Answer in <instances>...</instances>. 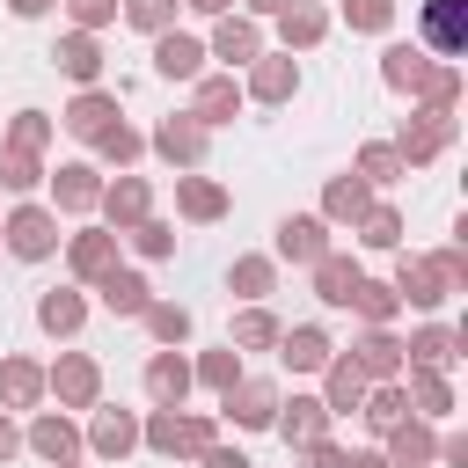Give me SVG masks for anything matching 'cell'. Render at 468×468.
<instances>
[{
	"label": "cell",
	"instance_id": "obj_1",
	"mask_svg": "<svg viewBox=\"0 0 468 468\" xmlns=\"http://www.w3.org/2000/svg\"><path fill=\"white\" fill-rule=\"evenodd\" d=\"M395 300L402 307H417V314H439L453 292H468V249L461 241H446V249H431V256H410V249H395Z\"/></svg>",
	"mask_w": 468,
	"mask_h": 468
},
{
	"label": "cell",
	"instance_id": "obj_2",
	"mask_svg": "<svg viewBox=\"0 0 468 468\" xmlns=\"http://www.w3.org/2000/svg\"><path fill=\"white\" fill-rule=\"evenodd\" d=\"M380 80L395 95H410L417 110H461V66H446V58H431L417 44H388L380 51Z\"/></svg>",
	"mask_w": 468,
	"mask_h": 468
},
{
	"label": "cell",
	"instance_id": "obj_3",
	"mask_svg": "<svg viewBox=\"0 0 468 468\" xmlns=\"http://www.w3.org/2000/svg\"><path fill=\"white\" fill-rule=\"evenodd\" d=\"M139 446L161 461H205L219 446V417L212 410H146L139 417Z\"/></svg>",
	"mask_w": 468,
	"mask_h": 468
},
{
	"label": "cell",
	"instance_id": "obj_4",
	"mask_svg": "<svg viewBox=\"0 0 468 468\" xmlns=\"http://www.w3.org/2000/svg\"><path fill=\"white\" fill-rule=\"evenodd\" d=\"M58 241H66V234H58V212H51V205H37V197H22V205L0 219V249H7V256H22V263H51V256H58Z\"/></svg>",
	"mask_w": 468,
	"mask_h": 468
},
{
	"label": "cell",
	"instance_id": "obj_5",
	"mask_svg": "<svg viewBox=\"0 0 468 468\" xmlns=\"http://www.w3.org/2000/svg\"><path fill=\"white\" fill-rule=\"evenodd\" d=\"M44 395L73 417V410H95L102 402V358L95 351H58L51 366H44Z\"/></svg>",
	"mask_w": 468,
	"mask_h": 468
},
{
	"label": "cell",
	"instance_id": "obj_6",
	"mask_svg": "<svg viewBox=\"0 0 468 468\" xmlns=\"http://www.w3.org/2000/svg\"><path fill=\"white\" fill-rule=\"evenodd\" d=\"M453 132H461V124H453V110H410V117L395 124V139H388V146L402 154V168H431V161L453 146Z\"/></svg>",
	"mask_w": 468,
	"mask_h": 468
},
{
	"label": "cell",
	"instance_id": "obj_7",
	"mask_svg": "<svg viewBox=\"0 0 468 468\" xmlns=\"http://www.w3.org/2000/svg\"><path fill=\"white\" fill-rule=\"evenodd\" d=\"M417 51L461 66V51H468V0H424L417 7Z\"/></svg>",
	"mask_w": 468,
	"mask_h": 468
},
{
	"label": "cell",
	"instance_id": "obj_8",
	"mask_svg": "<svg viewBox=\"0 0 468 468\" xmlns=\"http://www.w3.org/2000/svg\"><path fill=\"white\" fill-rule=\"evenodd\" d=\"M205 146H212V132H205V124H190L183 110H176V117H161V124L146 132V154H161L176 176H197V168H205Z\"/></svg>",
	"mask_w": 468,
	"mask_h": 468
},
{
	"label": "cell",
	"instance_id": "obj_9",
	"mask_svg": "<svg viewBox=\"0 0 468 468\" xmlns=\"http://www.w3.org/2000/svg\"><path fill=\"white\" fill-rule=\"evenodd\" d=\"M44 183H51V212H66V219H88L102 205V168L95 161H58V168H44Z\"/></svg>",
	"mask_w": 468,
	"mask_h": 468
},
{
	"label": "cell",
	"instance_id": "obj_10",
	"mask_svg": "<svg viewBox=\"0 0 468 468\" xmlns=\"http://www.w3.org/2000/svg\"><path fill=\"white\" fill-rule=\"evenodd\" d=\"M117 241H124V234H110V227H73V234L58 241V249H66V271H73V285H80V292H88L95 278H110V271H117Z\"/></svg>",
	"mask_w": 468,
	"mask_h": 468
},
{
	"label": "cell",
	"instance_id": "obj_11",
	"mask_svg": "<svg viewBox=\"0 0 468 468\" xmlns=\"http://www.w3.org/2000/svg\"><path fill=\"white\" fill-rule=\"evenodd\" d=\"M80 446H88L95 461H124V453H139V417L117 410V402H95L88 424H80Z\"/></svg>",
	"mask_w": 468,
	"mask_h": 468
},
{
	"label": "cell",
	"instance_id": "obj_12",
	"mask_svg": "<svg viewBox=\"0 0 468 468\" xmlns=\"http://www.w3.org/2000/svg\"><path fill=\"white\" fill-rule=\"evenodd\" d=\"M22 453H37V461H51V468H66V461H80L88 446H80V424H73L66 410H29V431H22Z\"/></svg>",
	"mask_w": 468,
	"mask_h": 468
},
{
	"label": "cell",
	"instance_id": "obj_13",
	"mask_svg": "<svg viewBox=\"0 0 468 468\" xmlns=\"http://www.w3.org/2000/svg\"><path fill=\"white\" fill-rule=\"evenodd\" d=\"M292 95H300V58L292 51H263L241 80V102H263V110H285Z\"/></svg>",
	"mask_w": 468,
	"mask_h": 468
},
{
	"label": "cell",
	"instance_id": "obj_14",
	"mask_svg": "<svg viewBox=\"0 0 468 468\" xmlns=\"http://www.w3.org/2000/svg\"><path fill=\"white\" fill-rule=\"evenodd\" d=\"M336 241H329V227H322V212H285L278 219V241H271V263H322Z\"/></svg>",
	"mask_w": 468,
	"mask_h": 468
},
{
	"label": "cell",
	"instance_id": "obj_15",
	"mask_svg": "<svg viewBox=\"0 0 468 468\" xmlns=\"http://www.w3.org/2000/svg\"><path fill=\"white\" fill-rule=\"evenodd\" d=\"M190 124H205V132H219V124H234L241 117V80L234 73H197L190 80V110H183Z\"/></svg>",
	"mask_w": 468,
	"mask_h": 468
},
{
	"label": "cell",
	"instance_id": "obj_16",
	"mask_svg": "<svg viewBox=\"0 0 468 468\" xmlns=\"http://www.w3.org/2000/svg\"><path fill=\"white\" fill-rule=\"evenodd\" d=\"M278 380H256V373H241L227 395H219V417H234L241 431H271V417H278Z\"/></svg>",
	"mask_w": 468,
	"mask_h": 468
},
{
	"label": "cell",
	"instance_id": "obj_17",
	"mask_svg": "<svg viewBox=\"0 0 468 468\" xmlns=\"http://www.w3.org/2000/svg\"><path fill=\"white\" fill-rule=\"evenodd\" d=\"M205 58H227V73H234V66L249 73V66L263 58V22H249V15H219L212 37H205Z\"/></svg>",
	"mask_w": 468,
	"mask_h": 468
},
{
	"label": "cell",
	"instance_id": "obj_18",
	"mask_svg": "<svg viewBox=\"0 0 468 468\" xmlns=\"http://www.w3.org/2000/svg\"><path fill=\"white\" fill-rule=\"evenodd\" d=\"M95 212H102L110 234H132V227L154 212V183H146V176H117V183H102V205H95Z\"/></svg>",
	"mask_w": 468,
	"mask_h": 468
},
{
	"label": "cell",
	"instance_id": "obj_19",
	"mask_svg": "<svg viewBox=\"0 0 468 468\" xmlns=\"http://www.w3.org/2000/svg\"><path fill=\"white\" fill-rule=\"evenodd\" d=\"M461 344H468V329H446V322H417V329L402 336V373H410V366H431V373H446V366L461 358Z\"/></svg>",
	"mask_w": 468,
	"mask_h": 468
},
{
	"label": "cell",
	"instance_id": "obj_20",
	"mask_svg": "<svg viewBox=\"0 0 468 468\" xmlns=\"http://www.w3.org/2000/svg\"><path fill=\"white\" fill-rule=\"evenodd\" d=\"M139 388H146V402H154V410H183L197 380H190V358H183V351H154V358H146V373H139Z\"/></svg>",
	"mask_w": 468,
	"mask_h": 468
},
{
	"label": "cell",
	"instance_id": "obj_21",
	"mask_svg": "<svg viewBox=\"0 0 468 468\" xmlns=\"http://www.w3.org/2000/svg\"><path fill=\"white\" fill-rule=\"evenodd\" d=\"M329 358H336V336H329L322 322H292V329L278 336V366H285V373H322Z\"/></svg>",
	"mask_w": 468,
	"mask_h": 468
},
{
	"label": "cell",
	"instance_id": "obj_22",
	"mask_svg": "<svg viewBox=\"0 0 468 468\" xmlns=\"http://www.w3.org/2000/svg\"><path fill=\"white\" fill-rule=\"evenodd\" d=\"M344 358H351L373 388H380V380H402V336H395V329H358Z\"/></svg>",
	"mask_w": 468,
	"mask_h": 468
},
{
	"label": "cell",
	"instance_id": "obj_23",
	"mask_svg": "<svg viewBox=\"0 0 468 468\" xmlns=\"http://www.w3.org/2000/svg\"><path fill=\"white\" fill-rule=\"evenodd\" d=\"M329 410H322V395H292V402H278V417H271V431L300 453V446H314V439H329Z\"/></svg>",
	"mask_w": 468,
	"mask_h": 468
},
{
	"label": "cell",
	"instance_id": "obj_24",
	"mask_svg": "<svg viewBox=\"0 0 468 468\" xmlns=\"http://www.w3.org/2000/svg\"><path fill=\"white\" fill-rule=\"evenodd\" d=\"M51 66H58L73 88H102V37H88V29H66V37L51 44Z\"/></svg>",
	"mask_w": 468,
	"mask_h": 468
},
{
	"label": "cell",
	"instance_id": "obj_25",
	"mask_svg": "<svg viewBox=\"0 0 468 468\" xmlns=\"http://www.w3.org/2000/svg\"><path fill=\"white\" fill-rule=\"evenodd\" d=\"M227 183L219 176H176V219H190V227H212V219H227Z\"/></svg>",
	"mask_w": 468,
	"mask_h": 468
},
{
	"label": "cell",
	"instance_id": "obj_26",
	"mask_svg": "<svg viewBox=\"0 0 468 468\" xmlns=\"http://www.w3.org/2000/svg\"><path fill=\"white\" fill-rule=\"evenodd\" d=\"M37 329L58 336V344L80 336V329H88V292H80V285H51V292H37Z\"/></svg>",
	"mask_w": 468,
	"mask_h": 468
},
{
	"label": "cell",
	"instance_id": "obj_27",
	"mask_svg": "<svg viewBox=\"0 0 468 468\" xmlns=\"http://www.w3.org/2000/svg\"><path fill=\"white\" fill-rule=\"evenodd\" d=\"M154 73H161V80H197V73H205V37L161 29V37H154Z\"/></svg>",
	"mask_w": 468,
	"mask_h": 468
},
{
	"label": "cell",
	"instance_id": "obj_28",
	"mask_svg": "<svg viewBox=\"0 0 468 468\" xmlns=\"http://www.w3.org/2000/svg\"><path fill=\"white\" fill-rule=\"evenodd\" d=\"M58 124H66L73 139H88V146H95V139L117 124V95H110V88H80V95L58 110Z\"/></svg>",
	"mask_w": 468,
	"mask_h": 468
},
{
	"label": "cell",
	"instance_id": "obj_29",
	"mask_svg": "<svg viewBox=\"0 0 468 468\" xmlns=\"http://www.w3.org/2000/svg\"><path fill=\"white\" fill-rule=\"evenodd\" d=\"M373 205H380V197H373V190H366V183H358L351 168L322 183V227H358V219H366Z\"/></svg>",
	"mask_w": 468,
	"mask_h": 468
},
{
	"label": "cell",
	"instance_id": "obj_30",
	"mask_svg": "<svg viewBox=\"0 0 468 468\" xmlns=\"http://www.w3.org/2000/svg\"><path fill=\"white\" fill-rule=\"evenodd\" d=\"M0 410H7V417H15V410H44V366H37V358H22V351L0 358Z\"/></svg>",
	"mask_w": 468,
	"mask_h": 468
},
{
	"label": "cell",
	"instance_id": "obj_31",
	"mask_svg": "<svg viewBox=\"0 0 468 468\" xmlns=\"http://www.w3.org/2000/svg\"><path fill=\"white\" fill-rule=\"evenodd\" d=\"M402 402H410V417H453V380L446 373H431V366H410L402 373Z\"/></svg>",
	"mask_w": 468,
	"mask_h": 468
},
{
	"label": "cell",
	"instance_id": "obj_32",
	"mask_svg": "<svg viewBox=\"0 0 468 468\" xmlns=\"http://www.w3.org/2000/svg\"><path fill=\"white\" fill-rule=\"evenodd\" d=\"M380 453H388V468H431V453H439V431H431L424 417H402V424L380 439Z\"/></svg>",
	"mask_w": 468,
	"mask_h": 468
},
{
	"label": "cell",
	"instance_id": "obj_33",
	"mask_svg": "<svg viewBox=\"0 0 468 468\" xmlns=\"http://www.w3.org/2000/svg\"><path fill=\"white\" fill-rule=\"evenodd\" d=\"M88 292H95V300H102V307H110V314H132V322H139V314H146V307H154V285H146V278H139V271H124V263H117V271H110V278H95V285H88Z\"/></svg>",
	"mask_w": 468,
	"mask_h": 468
},
{
	"label": "cell",
	"instance_id": "obj_34",
	"mask_svg": "<svg viewBox=\"0 0 468 468\" xmlns=\"http://www.w3.org/2000/svg\"><path fill=\"white\" fill-rule=\"evenodd\" d=\"M366 388H373V380H366V373H358L344 351L322 366V410H329V417H351V410L366 402Z\"/></svg>",
	"mask_w": 468,
	"mask_h": 468
},
{
	"label": "cell",
	"instance_id": "obj_35",
	"mask_svg": "<svg viewBox=\"0 0 468 468\" xmlns=\"http://www.w3.org/2000/svg\"><path fill=\"white\" fill-rule=\"evenodd\" d=\"M227 292H234L241 307H263V300L278 292V263H271V256H234V263H227Z\"/></svg>",
	"mask_w": 468,
	"mask_h": 468
},
{
	"label": "cell",
	"instance_id": "obj_36",
	"mask_svg": "<svg viewBox=\"0 0 468 468\" xmlns=\"http://www.w3.org/2000/svg\"><path fill=\"white\" fill-rule=\"evenodd\" d=\"M329 37V7H314V0H285V15H278V44L285 51H314Z\"/></svg>",
	"mask_w": 468,
	"mask_h": 468
},
{
	"label": "cell",
	"instance_id": "obj_37",
	"mask_svg": "<svg viewBox=\"0 0 468 468\" xmlns=\"http://www.w3.org/2000/svg\"><path fill=\"white\" fill-rule=\"evenodd\" d=\"M307 271H314V300H322V307H344V300H351V285L366 278V271H358V256H344V249H329V256H322V263H307Z\"/></svg>",
	"mask_w": 468,
	"mask_h": 468
},
{
	"label": "cell",
	"instance_id": "obj_38",
	"mask_svg": "<svg viewBox=\"0 0 468 468\" xmlns=\"http://www.w3.org/2000/svg\"><path fill=\"white\" fill-rule=\"evenodd\" d=\"M344 307H351L366 329H395V314H402V300H395V285H388V278H358Z\"/></svg>",
	"mask_w": 468,
	"mask_h": 468
},
{
	"label": "cell",
	"instance_id": "obj_39",
	"mask_svg": "<svg viewBox=\"0 0 468 468\" xmlns=\"http://www.w3.org/2000/svg\"><path fill=\"white\" fill-rule=\"evenodd\" d=\"M278 336H285V322H278L271 307H241V314H234V329H227V344H234V351H278Z\"/></svg>",
	"mask_w": 468,
	"mask_h": 468
},
{
	"label": "cell",
	"instance_id": "obj_40",
	"mask_svg": "<svg viewBox=\"0 0 468 468\" xmlns=\"http://www.w3.org/2000/svg\"><path fill=\"white\" fill-rule=\"evenodd\" d=\"M358 417H366V431H373V439H388V431L410 417V402H402V380H380V388H366Z\"/></svg>",
	"mask_w": 468,
	"mask_h": 468
},
{
	"label": "cell",
	"instance_id": "obj_41",
	"mask_svg": "<svg viewBox=\"0 0 468 468\" xmlns=\"http://www.w3.org/2000/svg\"><path fill=\"white\" fill-rule=\"evenodd\" d=\"M351 176H358L366 190H380V183H402L410 168H402V154H395L388 139H366V146H358V161H351Z\"/></svg>",
	"mask_w": 468,
	"mask_h": 468
},
{
	"label": "cell",
	"instance_id": "obj_42",
	"mask_svg": "<svg viewBox=\"0 0 468 468\" xmlns=\"http://www.w3.org/2000/svg\"><path fill=\"white\" fill-rule=\"evenodd\" d=\"M139 322H146V336H154L161 351H183V344H190V307H183V300H154Z\"/></svg>",
	"mask_w": 468,
	"mask_h": 468
},
{
	"label": "cell",
	"instance_id": "obj_43",
	"mask_svg": "<svg viewBox=\"0 0 468 468\" xmlns=\"http://www.w3.org/2000/svg\"><path fill=\"white\" fill-rule=\"evenodd\" d=\"M190 380H197V388H212V395H227V388L241 380V351H234V344L197 351V358H190Z\"/></svg>",
	"mask_w": 468,
	"mask_h": 468
},
{
	"label": "cell",
	"instance_id": "obj_44",
	"mask_svg": "<svg viewBox=\"0 0 468 468\" xmlns=\"http://www.w3.org/2000/svg\"><path fill=\"white\" fill-rule=\"evenodd\" d=\"M51 132H58V117H51V110H15V124H7V139H0V146L44 154V146H51Z\"/></svg>",
	"mask_w": 468,
	"mask_h": 468
},
{
	"label": "cell",
	"instance_id": "obj_45",
	"mask_svg": "<svg viewBox=\"0 0 468 468\" xmlns=\"http://www.w3.org/2000/svg\"><path fill=\"white\" fill-rule=\"evenodd\" d=\"M124 241H132V249H139L146 263H168V256H176V219H161V212H146V219H139V227H132Z\"/></svg>",
	"mask_w": 468,
	"mask_h": 468
},
{
	"label": "cell",
	"instance_id": "obj_46",
	"mask_svg": "<svg viewBox=\"0 0 468 468\" xmlns=\"http://www.w3.org/2000/svg\"><path fill=\"white\" fill-rule=\"evenodd\" d=\"M44 183V154H22V146H0V190H15V197H29Z\"/></svg>",
	"mask_w": 468,
	"mask_h": 468
},
{
	"label": "cell",
	"instance_id": "obj_47",
	"mask_svg": "<svg viewBox=\"0 0 468 468\" xmlns=\"http://www.w3.org/2000/svg\"><path fill=\"white\" fill-rule=\"evenodd\" d=\"M176 7L183 0H117V22H132L139 37H161V29H176Z\"/></svg>",
	"mask_w": 468,
	"mask_h": 468
},
{
	"label": "cell",
	"instance_id": "obj_48",
	"mask_svg": "<svg viewBox=\"0 0 468 468\" xmlns=\"http://www.w3.org/2000/svg\"><path fill=\"white\" fill-rule=\"evenodd\" d=\"M95 154H102V161H110V168H117V176H124V168H132V161H139V154H146V132H132V124H124V117H117V124H110V132H102V139H95Z\"/></svg>",
	"mask_w": 468,
	"mask_h": 468
},
{
	"label": "cell",
	"instance_id": "obj_49",
	"mask_svg": "<svg viewBox=\"0 0 468 468\" xmlns=\"http://www.w3.org/2000/svg\"><path fill=\"white\" fill-rule=\"evenodd\" d=\"M344 29L351 37H388L395 29V0H344Z\"/></svg>",
	"mask_w": 468,
	"mask_h": 468
},
{
	"label": "cell",
	"instance_id": "obj_50",
	"mask_svg": "<svg viewBox=\"0 0 468 468\" xmlns=\"http://www.w3.org/2000/svg\"><path fill=\"white\" fill-rule=\"evenodd\" d=\"M351 234H358L366 249H402V212H395V205H373V212H366Z\"/></svg>",
	"mask_w": 468,
	"mask_h": 468
},
{
	"label": "cell",
	"instance_id": "obj_51",
	"mask_svg": "<svg viewBox=\"0 0 468 468\" xmlns=\"http://www.w3.org/2000/svg\"><path fill=\"white\" fill-rule=\"evenodd\" d=\"M66 15H73V29H88V37H102V29L117 22V0H66Z\"/></svg>",
	"mask_w": 468,
	"mask_h": 468
},
{
	"label": "cell",
	"instance_id": "obj_52",
	"mask_svg": "<svg viewBox=\"0 0 468 468\" xmlns=\"http://www.w3.org/2000/svg\"><path fill=\"white\" fill-rule=\"evenodd\" d=\"M292 461H300V468H344V446H336V439H314V446H300Z\"/></svg>",
	"mask_w": 468,
	"mask_h": 468
},
{
	"label": "cell",
	"instance_id": "obj_53",
	"mask_svg": "<svg viewBox=\"0 0 468 468\" xmlns=\"http://www.w3.org/2000/svg\"><path fill=\"white\" fill-rule=\"evenodd\" d=\"M431 461H439V468H468V431H446Z\"/></svg>",
	"mask_w": 468,
	"mask_h": 468
},
{
	"label": "cell",
	"instance_id": "obj_54",
	"mask_svg": "<svg viewBox=\"0 0 468 468\" xmlns=\"http://www.w3.org/2000/svg\"><path fill=\"white\" fill-rule=\"evenodd\" d=\"M197 468H256V461H249V453H241V446H212V453H205V461H197Z\"/></svg>",
	"mask_w": 468,
	"mask_h": 468
},
{
	"label": "cell",
	"instance_id": "obj_55",
	"mask_svg": "<svg viewBox=\"0 0 468 468\" xmlns=\"http://www.w3.org/2000/svg\"><path fill=\"white\" fill-rule=\"evenodd\" d=\"M15 453H22V424H15V417H7V410H0V468H7V461H15Z\"/></svg>",
	"mask_w": 468,
	"mask_h": 468
},
{
	"label": "cell",
	"instance_id": "obj_56",
	"mask_svg": "<svg viewBox=\"0 0 468 468\" xmlns=\"http://www.w3.org/2000/svg\"><path fill=\"white\" fill-rule=\"evenodd\" d=\"M51 7H58V0H7V15H15V22H37V15H51Z\"/></svg>",
	"mask_w": 468,
	"mask_h": 468
},
{
	"label": "cell",
	"instance_id": "obj_57",
	"mask_svg": "<svg viewBox=\"0 0 468 468\" xmlns=\"http://www.w3.org/2000/svg\"><path fill=\"white\" fill-rule=\"evenodd\" d=\"M241 15H249V22H278V15H285V0H241Z\"/></svg>",
	"mask_w": 468,
	"mask_h": 468
},
{
	"label": "cell",
	"instance_id": "obj_58",
	"mask_svg": "<svg viewBox=\"0 0 468 468\" xmlns=\"http://www.w3.org/2000/svg\"><path fill=\"white\" fill-rule=\"evenodd\" d=\"M344 468H388V453L380 446H358V453H344Z\"/></svg>",
	"mask_w": 468,
	"mask_h": 468
},
{
	"label": "cell",
	"instance_id": "obj_59",
	"mask_svg": "<svg viewBox=\"0 0 468 468\" xmlns=\"http://www.w3.org/2000/svg\"><path fill=\"white\" fill-rule=\"evenodd\" d=\"M190 15H205V22H219V15H234V0H183Z\"/></svg>",
	"mask_w": 468,
	"mask_h": 468
},
{
	"label": "cell",
	"instance_id": "obj_60",
	"mask_svg": "<svg viewBox=\"0 0 468 468\" xmlns=\"http://www.w3.org/2000/svg\"><path fill=\"white\" fill-rule=\"evenodd\" d=\"M66 468H80V461H66Z\"/></svg>",
	"mask_w": 468,
	"mask_h": 468
}]
</instances>
